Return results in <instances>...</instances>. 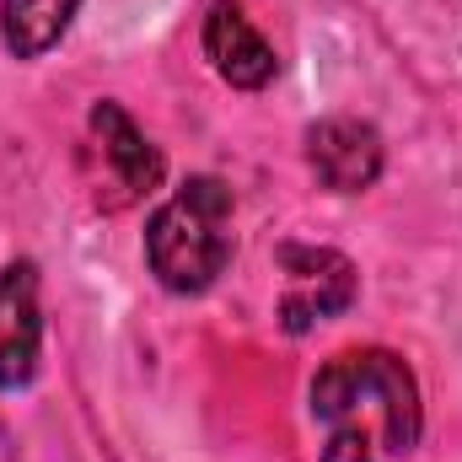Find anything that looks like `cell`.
<instances>
[{"label":"cell","mask_w":462,"mask_h":462,"mask_svg":"<svg viewBox=\"0 0 462 462\" xmlns=\"http://www.w3.org/2000/svg\"><path fill=\"white\" fill-rule=\"evenodd\" d=\"M81 0H0V43L11 60H43L76 22Z\"/></svg>","instance_id":"8"},{"label":"cell","mask_w":462,"mask_h":462,"mask_svg":"<svg viewBox=\"0 0 462 462\" xmlns=\"http://www.w3.org/2000/svg\"><path fill=\"white\" fill-rule=\"evenodd\" d=\"M274 263L285 274L280 291V328L285 334H312L318 323L339 318L360 296V274L345 253L334 247H312V242H280Z\"/></svg>","instance_id":"3"},{"label":"cell","mask_w":462,"mask_h":462,"mask_svg":"<svg viewBox=\"0 0 462 462\" xmlns=\"http://www.w3.org/2000/svg\"><path fill=\"white\" fill-rule=\"evenodd\" d=\"M87 129H92V140H97L103 162L114 167V178H118V205H129V199H145V194H156V189H162V178H167V162H162V151L145 140V129L124 114L118 103H108V97H103V103H92Z\"/></svg>","instance_id":"7"},{"label":"cell","mask_w":462,"mask_h":462,"mask_svg":"<svg viewBox=\"0 0 462 462\" xmlns=\"http://www.w3.org/2000/svg\"><path fill=\"white\" fill-rule=\"evenodd\" d=\"M312 420L323 425V462L409 457L425 430L420 382L393 349H339L312 376Z\"/></svg>","instance_id":"1"},{"label":"cell","mask_w":462,"mask_h":462,"mask_svg":"<svg viewBox=\"0 0 462 462\" xmlns=\"http://www.w3.org/2000/svg\"><path fill=\"white\" fill-rule=\"evenodd\" d=\"M231 189L221 178H189L145 226V263L172 296L210 291L231 263Z\"/></svg>","instance_id":"2"},{"label":"cell","mask_w":462,"mask_h":462,"mask_svg":"<svg viewBox=\"0 0 462 462\" xmlns=\"http://www.w3.org/2000/svg\"><path fill=\"white\" fill-rule=\"evenodd\" d=\"M205 60L216 65V76L236 92H263L280 70L274 43L247 22L242 0H216L205 16Z\"/></svg>","instance_id":"6"},{"label":"cell","mask_w":462,"mask_h":462,"mask_svg":"<svg viewBox=\"0 0 462 462\" xmlns=\"http://www.w3.org/2000/svg\"><path fill=\"white\" fill-rule=\"evenodd\" d=\"M382 134L365 118H318L307 129V167L334 194H365L382 178Z\"/></svg>","instance_id":"4"},{"label":"cell","mask_w":462,"mask_h":462,"mask_svg":"<svg viewBox=\"0 0 462 462\" xmlns=\"http://www.w3.org/2000/svg\"><path fill=\"white\" fill-rule=\"evenodd\" d=\"M43 312H38V269L27 258L0 269V393H16L38 376Z\"/></svg>","instance_id":"5"}]
</instances>
